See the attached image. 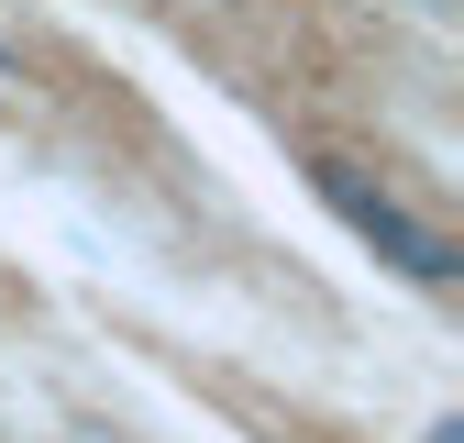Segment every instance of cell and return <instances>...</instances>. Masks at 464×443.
I'll return each instance as SVG.
<instances>
[{
	"instance_id": "obj_1",
	"label": "cell",
	"mask_w": 464,
	"mask_h": 443,
	"mask_svg": "<svg viewBox=\"0 0 464 443\" xmlns=\"http://www.w3.org/2000/svg\"><path fill=\"white\" fill-rule=\"evenodd\" d=\"M321 200L354 222V233L410 277V289H453V244H442V222H420V211H398L387 189H365V178H343V166H321Z\"/></svg>"
}]
</instances>
